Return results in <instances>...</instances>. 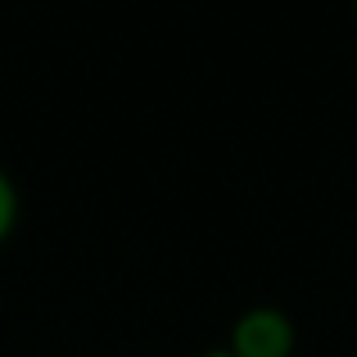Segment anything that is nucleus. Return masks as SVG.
Listing matches in <instances>:
<instances>
[{
  "mask_svg": "<svg viewBox=\"0 0 357 357\" xmlns=\"http://www.w3.org/2000/svg\"><path fill=\"white\" fill-rule=\"evenodd\" d=\"M231 357H294L298 349V326L285 307L276 303H253L231 321V335L222 344Z\"/></svg>",
  "mask_w": 357,
  "mask_h": 357,
  "instance_id": "nucleus-1",
  "label": "nucleus"
},
{
  "mask_svg": "<svg viewBox=\"0 0 357 357\" xmlns=\"http://www.w3.org/2000/svg\"><path fill=\"white\" fill-rule=\"evenodd\" d=\"M195 357H231L227 349H204V353H195Z\"/></svg>",
  "mask_w": 357,
  "mask_h": 357,
  "instance_id": "nucleus-3",
  "label": "nucleus"
},
{
  "mask_svg": "<svg viewBox=\"0 0 357 357\" xmlns=\"http://www.w3.org/2000/svg\"><path fill=\"white\" fill-rule=\"evenodd\" d=\"M18 218H23V195H18V181L0 167V244L14 236Z\"/></svg>",
  "mask_w": 357,
  "mask_h": 357,
  "instance_id": "nucleus-2",
  "label": "nucleus"
}]
</instances>
